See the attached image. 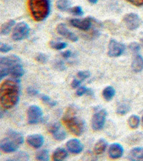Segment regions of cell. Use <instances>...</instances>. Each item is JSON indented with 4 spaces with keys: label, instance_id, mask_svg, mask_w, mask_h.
Listing matches in <instances>:
<instances>
[{
    "label": "cell",
    "instance_id": "6da1fadb",
    "mask_svg": "<svg viewBox=\"0 0 143 161\" xmlns=\"http://www.w3.org/2000/svg\"><path fill=\"white\" fill-rule=\"evenodd\" d=\"M21 85L19 79L9 78L2 83L0 87V103L5 110L16 106L19 101Z\"/></svg>",
    "mask_w": 143,
    "mask_h": 161
},
{
    "label": "cell",
    "instance_id": "7a4b0ae2",
    "mask_svg": "<svg viewBox=\"0 0 143 161\" xmlns=\"http://www.w3.org/2000/svg\"><path fill=\"white\" fill-rule=\"evenodd\" d=\"M28 7L33 19L41 22L50 14L51 3L49 0H28Z\"/></svg>",
    "mask_w": 143,
    "mask_h": 161
},
{
    "label": "cell",
    "instance_id": "3957f363",
    "mask_svg": "<svg viewBox=\"0 0 143 161\" xmlns=\"http://www.w3.org/2000/svg\"><path fill=\"white\" fill-rule=\"evenodd\" d=\"M74 108L70 107L62 118V120L72 134L76 136H80L85 132L86 124L82 119L74 115Z\"/></svg>",
    "mask_w": 143,
    "mask_h": 161
},
{
    "label": "cell",
    "instance_id": "277c9868",
    "mask_svg": "<svg viewBox=\"0 0 143 161\" xmlns=\"http://www.w3.org/2000/svg\"><path fill=\"white\" fill-rule=\"evenodd\" d=\"M24 142L23 136L19 132L9 130L7 136L0 142V148L4 153H10L17 151Z\"/></svg>",
    "mask_w": 143,
    "mask_h": 161
},
{
    "label": "cell",
    "instance_id": "5b68a950",
    "mask_svg": "<svg viewBox=\"0 0 143 161\" xmlns=\"http://www.w3.org/2000/svg\"><path fill=\"white\" fill-rule=\"evenodd\" d=\"M21 63L19 57L14 54L7 57H1L0 58V79L2 80L4 77L10 75V72L15 64Z\"/></svg>",
    "mask_w": 143,
    "mask_h": 161
},
{
    "label": "cell",
    "instance_id": "8992f818",
    "mask_svg": "<svg viewBox=\"0 0 143 161\" xmlns=\"http://www.w3.org/2000/svg\"><path fill=\"white\" fill-rule=\"evenodd\" d=\"M30 33V27L25 22H19L13 30L12 37L14 41H20L26 38Z\"/></svg>",
    "mask_w": 143,
    "mask_h": 161
},
{
    "label": "cell",
    "instance_id": "52a82bcc",
    "mask_svg": "<svg viewBox=\"0 0 143 161\" xmlns=\"http://www.w3.org/2000/svg\"><path fill=\"white\" fill-rule=\"evenodd\" d=\"M43 113L41 109L37 105H32L27 110V121L30 125L37 124L42 120Z\"/></svg>",
    "mask_w": 143,
    "mask_h": 161
},
{
    "label": "cell",
    "instance_id": "ba28073f",
    "mask_svg": "<svg viewBox=\"0 0 143 161\" xmlns=\"http://www.w3.org/2000/svg\"><path fill=\"white\" fill-rule=\"evenodd\" d=\"M107 118V112L105 109L95 113L92 118V128L95 131L102 130L105 125Z\"/></svg>",
    "mask_w": 143,
    "mask_h": 161
},
{
    "label": "cell",
    "instance_id": "9c48e42d",
    "mask_svg": "<svg viewBox=\"0 0 143 161\" xmlns=\"http://www.w3.org/2000/svg\"><path fill=\"white\" fill-rule=\"evenodd\" d=\"M123 22L127 29L129 30H135L138 28L142 23V20L135 13H129L123 18Z\"/></svg>",
    "mask_w": 143,
    "mask_h": 161
},
{
    "label": "cell",
    "instance_id": "30bf717a",
    "mask_svg": "<svg viewBox=\"0 0 143 161\" xmlns=\"http://www.w3.org/2000/svg\"><path fill=\"white\" fill-rule=\"evenodd\" d=\"M125 50V45L115 40H111L108 46V55L111 58L119 57Z\"/></svg>",
    "mask_w": 143,
    "mask_h": 161
},
{
    "label": "cell",
    "instance_id": "8fae6325",
    "mask_svg": "<svg viewBox=\"0 0 143 161\" xmlns=\"http://www.w3.org/2000/svg\"><path fill=\"white\" fill-rule=\"evenodd\" d=\"M48 131L52 135L53 137L57 141H61L66 138V132L62 128V125L59 123H50L47 127Z\"/></svg>",
    "mask_w": 143,
    "mask_h": 161
},
{
    "label": "cell",
    "instance_id": "7c38bea8",
    "mask_svg": "<svg viewBox=\"0 0 143 161\" xmlns=\"http://www.w3.org/2000/svg\"><path fill=\"white\" fill-rule=\"evenodd\" d=\"M92 17H87L82 19H72L69 21V23L72 27L78 28L83 31H87L92 27Z\"/></svg>",
    "mask_w": 143,
    "mask_h": 161
},
{
    "label": "cell",
    "instance_id": "4fadbf2b",
    "mask_svg": "<svg viewBox=\"0 0 143 161\" xmlns=\"http://www.w3.org/2000/svg\"><path fill=\"white\" fill-rule=\"evenodd\" d=\"M45 142L44 137L40 134H34L29 136L27 138V142L33 148L38 149L42 146Z\"/></svg>",
    "mask_w": 143,
    "mask_h": 161
},
{
    "label": "cell",
    "instance_id": "5bb4252c",
    "mask_svg": "<svg viewBox=\"0 0 143 161\" xmlns=\"http://www.w3.org/2000/svg\"><path fill=\"white\" fill-rule=\"evenodd\" d=\"M57 31L59 35L63 36L64 37H65L70 41L77 42L78 40L77 36L67 29V26L64 24L62 23V24L58 25V26L57 27Z\"/></svg>",
    "mask_w": 143,
    "mask_h": 161
},
{
    "label": "cell",
    "instance_id": "9a60e30c",
    "mask_svg": "<svg viewBox=\"0 0 143 161\" xmlns=\"http://www.w3.org/2000/svg\"><path fill=\"white\" fill-rule=\"evenodd\" d=\"M67 148L70 153H73V154H79L81 153L84 146L81 142L78 139H71L67 142L66 144Z\"/></svg>",
    "mask_w": 143,
    "mask_h": 161
},
{
    "label": "cell",
    "instance_id": "2e32d148",
    "mask_svg": "<svg viewBox=\"0 0 143 161\" xmlns=\"http://www.w3.org/2000/svg\"><path fill=\"white\" fill-rule=\"evenodd\" d=\"M109 156H110L112 159H118V158H121L122 155H123L124 149L123 147L119 143H113L110 145V147H109Z\"/></svg>",
    "mask_w": 143,
    "mask_h": 161
},
{
    "label": "cell",
    "instance_id": "e0dca14e",
    "mask_svg": "<svg viewBox=\"0 0 143 161\" xmlns=\"http://www.w3.org/2000/svg\"><path fill=\"white\" fill-rule=\"evenodd\" d=\"M132 69L135 72H140L143 69V58L140 54H136L132 62Z\"/></svg>",
    "mask_w": 143,
    "mask_h": 161
},
{
    "label": "cell",
    "instance_id": "ac0fdd59",
    "mask_svg": "<svg viewBox=\"0 0 143 161\" xmlns=\"http://www.w3.org/2000/svg\"><path fill=\"white\" fill-rule=\"evenodd\" d=\"M108 143L105 139L101 138L96 142L94 147V153L96 155H101L105 151Z\"/></svg>",
    "mask_w": 143,
    "mask_h": 161
},
{
    "label": "cell",
    "instance_id": "d6986e66",
    "mask_svg": "<svg viewBox=\"0 0 143 161\" xmlns=\"http://www.w3.org/2000/svg\"><path fill=\"white\" fill-rule=\"evenodd\" d=\"M68 157V153L62 147H58L54 150L52 155V159L54 161H61L65 160Z\"/></svg>",
    "mask_w": 143,
    "mask_h": 161
},
{
    "label": "cell",
    "instance_id": "ffe728a7",
    "mask_svg": "<svg viewBox=\"0 0 143 161\" xmlns=\"http://www.w3.org/2000/svg\"><path fill=\"white\" fill-rule=\"evenodd\" d=\"M129 159L131 160H143V147H138L132 149L129 152Z\"/></svg>",
    "mask_w": 143,
    "mask_h": 161
},
{
    "label": "cell",
    "instance_id": "44dd1931",
    "mask_svg": "<svg viewBox=\"0 0 143 161\" xmlns=\"http://www.w3.org/2000/svg\"><path fill=\"white\" fill-rule=\"evenodd\" d=\"M24 69H23V67L21 63L15 64L12 68L11 72H10V75H12V77L17 79H19L21 77H22L24 75Z\"/></svg>",
    "mask_w": 143,
    "mask_h": 161
},
{
    "label": "cell",
    "instance_id": "7402d4cb",
    "mask_svg": "<svg viewBox=\"0 0 143 161\" xmlns=\"http://www.w3.org/2000/svg\"><path fill=\"white\" fill-rule=\"evenodd\" d=\"M15 21L13 19L8 20L7 22H4L3 25L1 26V30H0V33L2 35H7L12 30V28L14 27L15 25Z\"/></svg>",
    "mask_w": 143,
    "mask_h": 161
},
{
    "label": "cell",
    "instance_id": "603a6c76",
    "mask_svg": "<svg viewBox=\"0 0 143 161\" xmlns=\"http://www.w3.org/2000/svg\"><path fill=\"white\" fill-rule=\"evenodd\" d=\"M115 95V90L112 86L106 87L102 91V95L105 100L107 101H110Z\"/></svg>",
    "mask_w": 143,
    "mask_h": 161
},
{
    "label": "cell",
    "instance_id": "cb8c5ba5",
    "mask_svg": "<svg viewBox=\"0 0 143 161\" xmlns=\"http://www.w3.org/2000/svg\"><path fill=\"white\" fill-rule=\"evenodd\" d=\"M56 6L57 9L60 11H67L70 9L71 2L69 0H57L56 2Z\"/></svg>",
    "mask_w": 143,
    "mask_h": 161
},
{
    "label": "cell",
    "instance_id": "d4e9b609",
    "mask_svg": "<svg viewBox=\"0 0 143 161\" xmlns=\"http://www.w3.org/2000/svg\"><path fill=\"white\" fill-rule=\"evenodd\" d=\"M36 159L38 160L48 161L49 160V155L47 150L42 149L39 150L36 154Z\"/></svg>",
    "mask_w": 143,
    "mask_h": 161
},
{
    "label": "cell",
    "instance_id": "484cf974",
    "mask_svg": "<svg viewBox=\"0 0 143 161\" xmlns=\"http://www.w3.org/2000/svg\"><path fill=\"white\" fill-rule=\"evenodd\" d=\"M140 118L137 115H132L129 117L128 119V124L129 126L132 129H136L138 128L140 125Z\"/></svg>",
    "mask_w": 143,
    "mask_h": 161
},
{
    "label": "cell",
    "instance_id": "4316f807",
    "mask_svg": "<svg viewBox=\"0 0 143 161\" xmlns=\"http://www.w3.org/2000/svg\"><path fill=\"white\" fill-rule=\"evenodd\" d=\"M49 44V46H50L52 48H53L54 50H64V49L66 48L67 46V44L66 42H63L50 41Z\"/></svg>",
    "mask_w": 143,
    "mask_h": 161
},
{
    "label": "cell",
    "instance_id": "83f0119b",
    "mask_svg": "<svg viewBox=\"0 0 143 161\" xmlns=\"http://www.w3.org/2000/svg\"><path fill=\"white\" fill-rule=\"evenodd\" d=\"M129 110H130V107H129L128 104L123 103L119 104L118 108H117V113L119 114V115H124L128 113Z\"/></svg>",
    "mask_w": 143,
    "mask_h": 161
},
{
    "label": "cell",
    "instance_id": "f1b7e54d",
    "mask_svg": "<svg viewBox=\"0 0 143 161\" xmlns=\"http://www.w3.org/2000/svg\"><path fill=\"white\" fill-rule=\"evenodd\" d=\"M85 94L92 95L93 94L92 90H91L90 89H88V88L83 87V86L80 87L79 88H78L77 92H76V95L77 96H82Z\"/></svg>",
    "mask_w": 143,
    "mask_h": 161
},
{
    "label": "cell",
    "instance_id": "f546056e",
    "mask_svg": "<svg viewBox=\"0 0 143 161\" xmlns=\"http://www.w3.org/2000/svg\"><path fill=\"white\" fill-rule=\"evenodd\" d=\"M69 12L72 13V14L74 15V16H78L81 17L84 14V12H83L82 8L80 6H76L74 7H72V8L69 9Z\"/></svg>",
    "mask_w": 143,
    "mask_h": 161
},
{
    "label": "cell",
    "instance_id": "4dcf8cb0",
    "mask_svg": "<svg viewBox=\"0 0 143 161\" xmlns=\"http://www.w3.org/2000/svg\"><path fill=\"white\" fill-rule=\"evenodd\" d=\"M40 98L41 99V100L43 101L45 103L48 104L49 106H51V107H54V106H55L57 105V102L56 101H54V100H52L51 98L49 97L47 95H40Z\"/></svg>",
    "mask_w": 143,
    "mask_h": 161
},
{
    "label": "cell",
    "instance_id": "1f68e13d",
    "mask_svg": "<svg viewBox=\"0 0 143 161\" xmlns=\"http://www.w3.org/2000/svg\"><path fill=\"white\" fill-rule=\"evenodd\" d=\"M90 72L89 71L85 70V71H80L77 72V77L78 79H80L81 81H83L86 79H87L88 77H90Z\"/></svg>",
    "mask_w": 143,
    "mask_h": 161
},
{
    "label": "cell",
    "instance_id": "d6a6232c",
    "mask_svg": "<svg viewBox=\"0 0 143 161\" xmlns=\"http://www.w3.org/2000/svg\"><path fill=\"white\" fill-rule=\"evenodd\" d=\"M36 61L39 63L41 64H45L47 61V57L45 54L43 53H38L36 56Z\"/></svg>",
    "mask_w": 143,
    "mask_h": 161
},
{
    "label": "cell",
    "instance_id": "836d02e7",
    "mask_svg": "<svg viewBox=\"0 0 143 161\" xmlns=\"http://www.w3.org/2000/svg\"><path fill=\"white\" fill-rule=\"evenodd\" d=\"M14 160H27L29 159V155L26 153L24 152H20L17 154L13 158Z\"/></svg>",
    "mask_w": 143,
    "mask_h": 161
},
{
    "label": "cell",
    "instance_id": "e575fe53",
    "mask_svg": "<svg viewBox=\"0 0 143 161\" xmlns=\"http://www.w3.org/2000/svg\"><path fill=\"white\" fill-rule=\"evenodd\" d=\"M12 50V47L10 46L9 45H7V44L4 43H1L0 44V51L3 53H8L10 50Z\"/></svg>",
    "mask_w": 143,
    "mask_h": 161
},
{
    "label": "cell",
    "instance_id": "d590c367",
    "mask_svg": "<svg viewBox=\"0 0 143 161\" xmlns=\"http://www.w3.org/2000/svg\"><path fill=\"white\" fill-rule=\"evenodd\" d=\"M129 48L133 53H138L140 50V45L137 42H132L129 45Z\"/></svg>",
    "mask_w": 143,
    "mask_h": 161
},
{
    "label": "cell",
    "instance_id": "8d00e7d4",
    "mask_svg": "<svg viewBox=\"0 0 143 161\" xmlns=\"http://www.w3.org/2000/svg\"><path fill=\"white\" fill-rule=\"evenodd\" d=\"M27 92L29 95L30 96H37L39 95L38 90L33 87H29L27 89Z\"/></svg>",
    "mask_w": 143,
    "mask_h": 161
},
{
    "label": "cell",
    "instance_id": "74e56055",
    "mask_svg": "<svg viewBox=\"0 0 143 161\" xmlns=\"http://www.w3.org/2000/svg\"><path fill=\"white\" fill-rule=\"evenodd\" d=\"M54 68L57 69V70H64L65 69V66H64V64L63 62L62 61H57L54 64Z\"/></svg>",
    "mask_w": 143,
    "mask_h": 161
},
{
    "label": "cell",
    "instance_id": "f35d334b",
    "mask_svg": "<svg viewBox=\"0 0 143 161\" xmlns=\"http://www.w3.org/2000/svg\"><path fill=\"white\" fill-rule=\"evenodd\" d=\"M129 3L133 4L135 7H142L143 6V0H125Z\"/></svg>",
    "mask_w": 143,
    "mask_h": 161
},
{
    "label": "cell",
    "instance_id": "ab89813d",
    "mask_svg": "<svg viewBox=\"0 0 143 161\" xmlns=\"http://www.w3.org/2000/svg\"><path fill=\"white\" fill-rule=\"evenodd\" d=\"M82 82V81H81V80H80V79H78V78L74 79L73 81L72 82V84H71L72 87V88H77V87H78L80 85V84H81Z\"/></svg>",
    "mask_w": 143,
    "mask_h": 161
},
{
    "label": "cell",
    "instance_id": "60d3db41",
    "mask_svg": "<svg viewBox=\"0 0 143 161\" xmlns=\"http://www.w3.org/2000/svg\"><path fill=\"white\" fill-rule=\"evenodd\" d=\"M61 55L65 59H68L69 58L72 56V52L70 50H67V51H64V52H62L61 53Z\"/></svg>",
    "mask_w": 143,
    "mask_h": 161
},
{
    "label": "cell",
    "instance_id": "b9f144b4",
    "mask_svg": "<svg viewBox=\"0 0 143 161\" xmlns=\"http://www.w3.org/2000/svg\"><path fill=\"white\" fill-rule=\"evenodd\" d=\"M88 2H90L91 4H96L98 2V0H88Z\"/></svg>",
    "mask_w": 143,
    "mask_h": 161
},
{
    "label": "cell",
    "instance_id": "7bdbcfd3",
    "mask_svg": "<svg viewBox=\"0 0 143 161\" xmlns=\"http://www.w3.org/2000/svg\"><path fill=\"white\" fill-rule=\"evenodd\" d=\"M141 42H142V45H143V37L141 39Z\"/></svg>",
    "mask_w": 143,
    "mask_h": 161
},
{
    "label": "cell",
    "instance_id": "ee69618b",
    "mask_svg": "<svg viewBox=\"0 0 143 161\" xmlns=\"http://www.w3.org/2000/svg\"><path fill=\"white\" fill-rule=\"evenodd\" d=\"M142 121H143V116H142Z\"/></svg>",
    "mask_w": 143,
    "mask_h": 161
}]
</instances>
